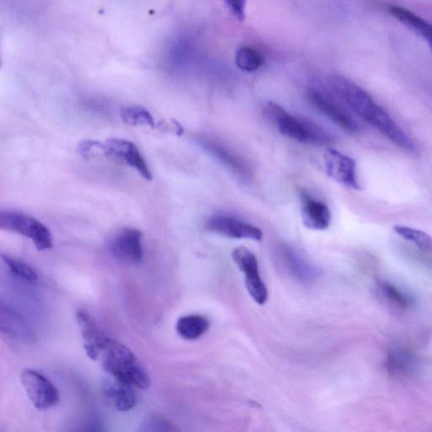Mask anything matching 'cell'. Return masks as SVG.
Returning a JSON list of instances; mask_svg holds the SVG:
<instances>
[{"instance_id": "obj_1", "label": "cell", "mask_w": 432, "mask_h": 432, "mask_svg": "<svg viewBox=\"0 0 432 432\" xmlns=\"http://www.w3.org/2000/svg\"><path fill=\"white\" fill-rule=\"evenodd\" d=\"M329 83L331 91L349 110L375 127L394 145L407 152H414V142L365 90L342 75H332Z\"/></svg>"}, {"instance_id": "obj_2", "label": "cell", "mask_w": 432, "mask_h": 432, "mask_svg": "<svg viewBox=\"0 0 432 432\" xmlns=\"http://www.w3.org/2000/svg\"><path fill=\"white\" fill-rule=\"evenodd\" d=\"M100 358L103 369L110 377L133 386L135 389L149 388L150 378L147 371L125 344L108 337L101 349Z\"/></svg>"}, {"instance_id": "obj_3", "label": "cell", "mask_w": 432, "mask_h": 432, "mask_svg": "<svg viewBox=\"0 0 432 432\" xmlns=\"http://www.w3.org/2000/svg\"><path fill=\"white\" fill-rule=\"evenodd\" d=\"M268 114L276 122L280 132L285 137L300 143L327 145L333 141L332 134L308 119L298 118L285 111L280 105L268 104Z\"/></svg>"}, {"instance_id": "obj_4", "label": "cell", "mask_w": 432, "mask_h": 432, "mask_svg": "<svg viewBox=\"0 0 432 432\" xmlns=\"http://www.w3.org/2000/svg\"><path fill=\"white\" fill-rule=\"evenodd\" d=\"M0 229L2 231L17 233L32 240L39 251H46L54 246L50 229L36 218L24 213L2 212L0 214Z\"/></svg>"}, {"instance_id": "obj_5", "label": "cell", "mask_w": 432, "mask_h": 432, "mask_svg": "<svg viewBox=\"0 0 432 432\" xmlns=\"http://www.w3.org/2000/svg\"><path fill=\"white\" fill-rule=\"evenodd\" d=\"M307 95L308 100L317 110L342 129L351 133L359 130L358 123L349 114L347 106L332 91L314 85L307 88Z\"/></svg>"}, {"instance_id": "obj_6", "label": "cell", "mask_w": 432, "mask_h": 432, "mask_svg": "<svg viewBox=\"0 0 432 432\" xmlns=\"http://www.w3.org/2000/svg\"><path fill=\"white\" fill-rule=\"evenodd\" d=\"M232 259L245 276V284L251 298L258 305H264L269 299L268 289L259 274L258 258L244 247L232 251Z\"/></svg>"}, {"instance_id": "obj_7", "label": "cell", "mask_w": 432, "mask_h": 432, "mask_svg": "<svg viewBox=\"0 0 432 432\" xmlns=\"http://www.w3.org/2000/svg\"><path fill=\"white\" fill-rule=\"evenodd\" d=\"M21 380L30 400L37 409L45 411L59 403L58 389L39 371L28 368L22 371Z\"/></svg>"}, {"instance_id": "obj_8", "label": "cell", "mask_w": 432, "mask_h": 432, "mask_svg": "<svg viewBox=\"0 0 432 432\" xmlns=\"http://www.w3.org/2000/svg\"><path fill=\"white\" fill-rule=\"evenodd\" d=\"M97 149L107 156L125 161L148 181L152 180V171L147 163L133 142L125 138H111L105 142L99 141Z\"/></svg>"}, {"instance_id": "obj_9", "label": "cell", "mask_w": 432, "mask_h": 432, "mask_svg": "<svg viewBox=\"0 0 432 432\" xmlns=\"http://www.w3.org/2000/svg\"><path fill=\"white\" fill-rule=\"evenodd\" d=\"M109 250L112 256L123 264H140L144 256L141 232L134 228L123 229L111 239Z\"/></svg>"}, {"instance_id": "obj_10", "label": "cell", "mask_w": 432, "mask_h": 432, "mask_svg": "<svg viewBox=\"0 0 432 432\" xmlns=\"http://www.w3.org/2000/svg\"><path fill=\"white\" fill-rule=\"evenodd\" d=\"M197 143L214 158L223 164L225 167L241 178H247L251 172L247 161L239 155L235 150L229 147L225 143L217 138L203 136L197 138Z\"/></svg>"}, {"instance_id": "obj_11", "label": "cell", "mask_w": 432, "mask_h": 432, "mask_svg": "<svg viewBox=\"0 0 432 432\" xmlns=\"http://www.w3.org/2000/svg\"><path fill=\"white\" fill-rule=\"evenodd\" d=\"M327 174L334 181L349 189L360 190V185L356 171V163L339 150L328 149L325 154Z\"/></svg>"}, {"instance_id": "obj_12", "label": "cell", "mask_w": 432, "mask_h": 432, "mask_svg": "<svg viewBox=\"0 0 432 432\" xmlns=\"http://www.w3.org/2000/svg\"><path fill=\"white\" fill-rule=\"evenodd\" d=\"M206 229L229 238L250 239L257 242L263 239L260 229L232 216L223 215L213 216L206 224Z\"/></svg>"}, {"instance_id": "obj_13", "label": "cell", "mask_w": 432, "mask_h": 432, "mask_svg": "<svg viewBox=\"0 0 432 432\" xmlns=\"http://www.w3.org/2000/svg\"><path fill=\"white\" fill-rule=\"evenodd\" d=\"M303 224L311 230L324 231L331 223V212L325 203L315 200L309 194H302V209Z\"/></svg>"}, {"instance_id": "obj_14", "label": "cell", "mask_w": 432, "mask_h": 432, "mask_svg": "<svg viewBox=\"0 0 432 432\" xmlns=\"http://www.w3.org/2000/svg\"><path fill=\"white\" fill-rule=\"evenodd\" d=\"M76 318L81 329L86 354L92 360H96L99 358L101 349L108 337L96 326L92 318L85 311H78Z\"/></svg>"}, {"instance_id": "obj_15", "label": "cell", "mask_w": 432, "mask_h": 432, "mask_svg": "<svg viewBox=\"0 0 432 432\" xmlns=\"http://www.w3.org/2000/svg\"><path fill=\"white\" fill-rule=\"evenodd\" d=\"M103 389L108 403L119 411H130L136 404L137 395L134 387L116 380L110 376L105 381Z\"/></svg>"}, {"instance_id": "obj_16", "label": "cell", "mask_w": 432, "mask_h": 432, "mask_svg": "<svg viewBox=\"0 0 432 432\" xmlns=\"http://www.w3.org/2000/svg\"><path fill=\"white\" fill-rule=\"evenodd\" d=\"M209 322L202 315L191 314L180 318L176 322V332L183 339L196 340L208 331Z\"/></svg>"}, {"instance_id": "obj_17", "label": "cell", "mask_w": 432, "mask_h": 432, "mask_svg": "<svg viewBox=\"0 0 432 432\" xmlns=\"http://www.w3.org/2000/svg\"><path fill=\"white\" fill-rule=\"evenodd\" d=\"M1 318L6 319L7 321L1 319L2 331L6 332L9 336L14 338H19L21 340H33L34 334L24 324L21 318L14 314L10 309H7L2 306Z\"/></svg>"}, {"instance_id": "obj_18", "label": "cell", "mask_w": 432, "mask_h": 432, "mask_svg": "<svg viewBox=\"0 0 432 432\" xmlns=\"http://www.w3.org/2000/svg\"><path fill=\"white\" fill-rule=\"evenodd\" d=\"M236 65L245 72H255L264 65L265 59L254 48L247 46L240 47L235 56Z\"/></svg>"}, {"instance_id": "obj_19", "label": "cell", "mask_w": 432, "mask_h": 432, "mask_svg": "<svg viewBox=\"0 0 432 432\" xmlns=\"http://www.w3.org/2000/svg\"><path fill=\"white\" fill-rule=\"evenodd\" d=\"M123 122L131 126L147 125L156 127V122L152 112L142 107H123L120 111Z\"/></svg>"}, {"instance_id": "obj_20", "label": "cell", "mask_w": 432, "mask_h": 432, "mask_svg": "<svg viewBox=\"0 0 432 432\" xmlns=\"http://www.w3.org/2000/svg\"><path fill=\"white\" fill-rule=\"evenodd\" d=\"M393 230L404 239L415 244L420 250L432 251V238L426 232L405 227V225H395Z\"/></svg>"}, {"instance_id": "obj_21", "label": "cell", "mask_w": 432, "mask_h": 432, "mask_svg": "<svg viewBox=\"0 0 432 432\" xmlns=\"http://www.w3.org/2000/svg\"><path fill=\"white\" fill-rule=\"evenodd\" d=\"M285 259L288 264L289 269L295 276L300 280H309L316 276V271L313 267L307 264L303 259L300 258L294 251L285 249L284 251Z\"/></svg>"}, {"instance_id": "obj_22", "label": "cell", "mask_w": 432, "mask_h": 432, "mask_svg": "<svg viewBox=\"0 0 432 432\" xmlns=\"http://www.w3.org/2000/svg\"><path fill=\"white\" fill-rule=\"evenodd\" d=\"M3 262L8 267L10 271L20 279L26 281V282L33 283L37 280V273L32 266L26 264V263L20 260V259L14 258L9 256V255H1Z\"/></svg>"}, {"instance_id": "obj_23", "label": "cell", "mask_w": 432, "mask_h": 432, "mask_svg": "<svg viewBox=\"0 0 432 432\" xmlns=\"http://www.w3.org/2000/svg\"><path fill=\"white\" fill-rule=\"evenodd\" d=\"M137 432H178L170 420L159 414L145 417Z\"/></svg>"}, {"instance_id": "obj_24", "label": "cell", "mask_w": 432, "mask_h": 432, "mask_svg": "<svg viewBox=\"0 0 432 432\" xmlns=\"http://www.w3.org/2000/svg\"><path fill=\"white\" fill-rule=\"evenodd\" d=\"M380 290L382 296L391 305L402 310H407L411 307V299L393 285L382 282L380 284Z\"/></svg>"}, {"instance_id": "obj_25", "label": "cell", "mask_w": 432, "mask_h": 432, "mask_svg": "<svg viewBox=\"0 0 432 432\" xmlns=\"http://www.w3.org/2000/svg\"><path fill=\"white\" fill-rule=\"evenodd\" d=\"M413 358L411 354L404 349H394L389 356V366L391 370L399 373L407 371L411 366Z\"/></svg>"}, {"instance_id": "obj_26", "label": "cell", "mask_w": 432, "mask_h": 432, "mask_svg": "<svg viewBox=\"0 0 432 432\" xmlns=\"http://www.w3.org/2000/svg\"><path fill=\"white\" fill-rule=\"evenodd\" d=\"M71 432H106L103 422L96 416H89L79 423Z\"/></svg>"}, {"instance_id": "obj_27", "label": "cell", "mask_w": 432, "mask_h": 432, "mask_svg": "<svg viewBox=\"0 0 432 432\" xmlns=\"http://www.w3.org/2000/svg\"><path fill=\"white\" fill-rule=\"evenodd\" d=\"M227 8L230 10L232 16L234 17L239 22H243L246 17V2L241 0H231V1L225 2Z\"/></svg>"}, {"instance_id": "obj_28", "label": "cell", "mask_w": 432, "mask_h": 432, "mask_svg": "<svg viewBox=\"0 0 432 432\" xmlns=\"http://www.w3.org/2000/svg\"><path fill=\"white\" fill-rule=\"evenodd\" d=\"M99 141L86 140L80 143L79 145V153L83 157H88L91 155L93 149H97Z\"/></svg>"}]
</instances>
